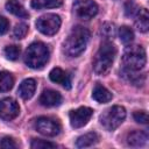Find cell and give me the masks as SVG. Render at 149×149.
I'll return each instance as SVG.
<instances>
[{
    "label": "cell",
    "instance_id": "cell-19",
    "mask_svg": "<svg viewBox=\"0 0 149 149\" xmlns=\"http://www.w3.org/2000/svg\"><path fill=\"white\" fill-rule=\"evenodd\" d=\"M63 0H31V7L34 9H44V8H56L62 6Z\"/></svg>",
    "mask_w": 149,
    "mask_h": 149
},
{
    "label": "cell",
    "instance_id": "cell-28",
    "mask_svg": "<svg viewBox=\"0 0 149 149\" xmlns=\"http://www.w3.org/2000/svg\"><path fill=\"white\" fill-rule=\"evenodd\" d=\"M139 10H140L139 7L134 2H132V1L126 2V5H125V13H126L127 16H135Z\"/></svg>",
    "mask_w": 149,
    "mask_h": 149
},
{
    "label": "cell",
    "instance_id": "cell-13",
    "mask_svg": "<svg viewBox=\"0 0 149 149\" xmlns=\"http://www.w3.org/2000/svg\"><path fill=\"white\" fill-rule=\"evenodd\" d=\"M35 90H36V81L34 79H31V78H28V79H24L20 84L17 93L22 99L28 100L34 95Z\"/></svg>",
    "mask_w": 149,
    "mask_h": 149
},
{
    "label": "cell",
    "instance_id": "cell-25",
    "mask_svg": "<svg viewBox=\"0 0 149 149\" xmlns=\"http://www.w3.org/2000/svg\"><path fill=\"white\" fill-rule=\"evenodd\" d=\"M27 31H28V26L26 23H19L15 26L13 30V36L15 38H23L27 35Z\"/></svg>",
    "mask_w": 149,
    "mask_h": 149
},
{
    "label": "cell",
    "instance_id": "cell-29",
    "mask_svg": "<svg viewBox=\"0 0 149 149\" xmlns=\"http://www.w3.org/2000/svg\"><path fill=\"white\" fill-rule=\"evenodd\" d=\"M9 29V22L6 17L0 16V35H3L8 31Z\"/></svg>",
    "mask_w": 149,
    "mask_h": 149
},
{
    "label": "cell",
    "instance_id": "cell-23",
    "mask_svg": "<svg viewBox=\"0 0 149 149\" xmlns=\"http://www.w3.org/2000/svg\"><path fill=\"white\" fill-rule=\"evenodd\" d=\"M101 34L106 38H113L115 36V26L114 23L106 22L101 26Z\"/></svg>",
    "mask_w": 149,
    "mask_h": 149
},
{
    "label": "cell",
    "instance_id": "cell-11",
    "mask_svg": "<svg viewBox=\"0 0 149 149\" xmlns=\"http://www.w3.org/2000/svg\"><path fill=\"white\" fill-rule=\"evenodd\" d=\"M40 102L45 107L58 106L62 102V95L55 90H44L40 97Z\"/></svg>",
    "mask_w": 149,
    "mask_h": 149
},
{
    "label": "cell",
    "instance_id": "cell-7",
    "mask_svg": "<svg viewBox=\"0 0 149 149\" xmlns=\"http://www.w3.org/2000/svg\"><path fill=\"white\" fill-rule=\"evenodd\" d=\"M35 128L38 133L44 136H56L61 132V125L57 120L48 118V116H40L35 121Z\"/></svg>",
    "mask_w": 149,
    "mask_h": 149
},
{
    "label": "cell",
    "instance_id": "cell-9",
    "mask_svg": "<svg viewBox=\"0 0 149 149\" xmlns=\"http://www.w3.org/2000/svg\"><path fill=\"white\" fill-rule=\"evenodd\" d=\"M20 113L19 104L13 98H3L0 100V118L5 121L15 119Z\"/></svg>",
    "mask_w": 149,
    "mask_h": 149
},
{
    "label": "cell",
    "instance_id": "cell-1",
    "mask_svg": "<svg viewBox=\"0 0 149 149\" xmlns=\"http://www.w3.org/2000/svg\"><path fill=\"white\" fill-rule=\"evenodd\" d=\"M90 40V31L81 26L72 28L64 42V52L69 57H77L84 52L86 44Z\"/></svg>",
    "mask_w": 149,
    "mask_h": 149
},
{
    "label": "cell",
    "instance_id": "cell-20",
    "mask_svg": "<svg viewBox=\"0 0 149 149\" xmlns=\"http://www.w3.org/2000/svg\"><path fill=\"white\" fill-rule=\"evenodd\" d=\"M14 85L13 76L7 71H0V92L9 91Z\"/></svg>",
    "mask_w": 149,
    "mask_h": 149
},
{
    "label": "cell",
    "instance_id": "cell-8",
    "mask_svg": "<svg viewBox=\"0 0 149 149\" xmlns=\"http://www.w3.org/2000/svg\"><path fill=\"white\" fill-rule=\"evenodd\" d=\"M74 14L83 20H90L98 13V5L93 0H77L73 3Z\"/></svg>",
    "mask_w": 149,
    "mask_h": 149
},
{
    "label": "cell",
    "instance_id": "cell-4",
    "mask_svg": "<svg viewBox=\"0 0 149 149\" xmlns=\"http://www.w3.org/2000/svg\"><path fill=\"white\" fill-rule=\"evenodd\" d=\"M147 62L146 50L141 45H128L122 55V64L126 71L134 72L144 68Z\"/></svg>",
    "mask_w": 149,
    "mask_h": 149
},
{
    "label": "cell",
    "instance_id": "cell-24",
    "mask_svg": "<svg viewBox=\"0 0 149 149\" xmlns=\"http://www.w3.org/2000/svg\"><path fill=\"white\" fill-rule=\"evenodd\" d=\"M30 147L33 149H47V148H55L56 144L51 143L49 141H44V140H40V139H34L31 141Z\"/></svg>",
    "mask_w": 149,
    "mask_h": 149
},
{
    "label": "cell",
    "instance_id": "cell-2",
    "mask_svg": "<svg viewBox=\"0 0 149 149\" xmlns=\"http://www.w3.org/2000/svg\"><path fill=\"white\" fill-rule=\"evenodd\" d=\"M116 55L115 45L111 41H104L97 51L93 59V71L99 76H105L109 72Z\"/></svg>",
    "mask_w": 149,
    "mask_h": 149
},
{
    "label": "cell",
    "instance_id": "cell-22",
    "mask_svg": "<svg viewBox=\"0 0 149 149\" xmlns=\"http://www.w3.org/2000/svg\"><path fill=\"white\" fill-rule=\"evenodd\" d=\"M5 56L9 61H16L21 54V48L19 45H7L5 48Z\"/></svg>",
    "mask_w": 149,
    "mask_h": 149
},
{
    "label": "cell",
    "instance_id": "cell-5",
    "mask_svg": "<svg viewBox=\"0 0 149 149\" xmlns=\"http://www.w3.org/2000/svg\"><path fill=\"white\" fill-rule=\"evenodd\" d=\"M125 118H126L125 107L115 105V106H112V107L107 108L106 111H104L99 118V121L106 130L112 132V130L116 129L123 122Z\"/></svg>",
    "mask_w": 149,
    "mask_h": 149
},
{
    "label": "cell",
    "instance_id": "cell-27",
    "mask_svg": "<svg viewBox=\"0 0 149 149\" xmlns=\"http://www.w3.org/2000/svg\"><path fill=\"white\" fill-rule=\"evenodd\" d=\"M133 116H134L135 121L139 123L147 125L149 122V116H148V113L146 111H136V112H134Z\"/></svg>",
    "mask_w": 149,
    "mask_h": 149
},
{
    "label": "cell",
    "instance_id": "cell-16",
    "mask_svg": "<svg viewBox=\"0 0 149 149\" xmlns=\"http://www.w3.org/2000/svg\"><path fill=\"white\" fill-rule=\"evenodd\" d=\"M112 93L102 85L100 84H97L93 88V92H92V98L100 102V104H105V102H108L109 100H112Z\"/></svg>",
    "mask_w": 149,
    "mask_h": 149
},
{
    "label": "cell",
    "instance_id": "cell-3",
    "mask_svg": "<svg viewBox=\"0 0 149 149\" xmlns=\"http://www.w3.org/2000/svg\"><path fill=\"white\" fill-rule=\"evenodd\" d=\"M49 49L42 42L31 43L24 54V63L31 69H42L49 61Z\"/></svg>",
    "mask_w": 149,
    "mask_h": 149
},
{
    "label": "cell",
    "instance_id": "cell-12",
    "mask_svg": "<svg viewBox=\"0 0 149 149\" xmlns=\"http://www.w3.org/2000/svg\"><path fill=\"white\" fill-rule=\"evenodd\" d=\"M49 78H50L51 81H54L56 84H59V85H62L63 87H65L68 90L71 88V80H70L69 74L59 68H54L49 73Z\"/></svg>",
    "mask_w": 149,
    "mask_h": 149
},
{
    "label": "cell",
    "instance_id": "cell-21",
    "mask_svg": "<svg viewBox=\"0 0 149 149\" xmlns=\"http://www.w3.org/2000/svg\"><path fill=\"white\" fill-rule=\"evenodd\" d=\"M119 37L122 43L129 44L134 40V31L128 26H122L119 28Z\"/></svg>",
    "mask_w": 149,
    "mask_h": 149
},
{
    "label": "cell",
    "instance_id": "cell-18",
    "mask_svg": "<svg viewBox=\"0 0 149 149\" xmlns=\"http://www.w3.org/2000/svg\"><path fill=\"white\" fill-rule=\"evenodd\" d=\"M98 141H99L98 134L94 133V132H91V133H87V134H84V135L79 136L77 139L76 146L78 148H87V147H91V146L98 143Z\"/></svg>",
    "mask_w": 149,
    "mask_h": 149
},
{
    "label": "cell",
    "instance_id": "cell-15",
    "mask_svg": "<svg viewBox=\"0 0 149 149\" xmlns=\"http://www.w3.org/2000/svg\"><path fill=\"white\" fill-rule=\"evenodd\" d=\"M6 9L17 17H21V19H28L29 17L28 12L21 5V2H19L17 0H8L6 2Z\"/></svg>",
    "mask_w": 149,
    "mask_h": 149
},
{
    "label": "cell",
    "instance_id": "cell-26",
    "mask_svg": "<svg viewBox=\"0 0 149 149\" xmlns=\"http://www.w3.org/2000/svg\"><path fill=\"white\" fill-rule=\"evenodd\" d=\"M0 147L3 149H15V148H17V143L15 142V140L13 137L3 136L0 140Z\"/></svg>",
    "mask_w": 149,
    "mask_h": 149
},
{
    "label": "cell",
    "instance_id": "cell-6",
    "mask_svg": "<svg viewBox=\"0 0 149 149\" xmlns=\"http://www.w3.org/2000/svg\"><path fill=\"white\" fill-rule=\"evenodd\" d=\"M61 17L56 14H45L37 19L36 21V28L38 31H41L44 35L51 36L55 35L61 27Z\"/></svg>",
    "mask_w": 149,
    "mask_h": 149
},
{
    "label": "cell",
    "instance_id": "cell-10",
    "mask_svg": "<svg viewBox=\"0 0 149 149\" xmlns=\"http://www.w3.org/2000/svg\"><path fill=\"white\" fill-rule=\"evenodd\" d=\"M93 114V109L90 107H79L70 112V123L73 128H80L85 126Z\"/></svg>",
    "mask_w": 149,
    "mask_h": 149
},
{
    "label": "cell",
    "instance_id": "cell-17",
    "mask_svg": "<svg viewBox=\"0 0 149 149\" xmlns=\"http://www.w3.org/2000/svg\"><path fill=\"white\" fill-rule=\"evenodd\" d=\"M135 26L137 28L139 31L141 33H147L149 29V13L146 8H142L137 12V14L135 15Z\"/></svg>",
    "mask_w": 149,
    "mask_h": 149
},
{
    "label": "cell",
    "instance_id": "cell-14",
    "mask_svg": "<svg viewBox=\"0 0 149 149\" xmlns=\"http://www.w3.org/2000/svg\"><path fill=\"white\" fill-rule=\"evenodd\" d=\"M148 142V134L143 130H134L128 134L127 143L130 147H143Z\"/></svg>",
    "mask_w": 149,
    "mask_h": 149
}]
</instances>
